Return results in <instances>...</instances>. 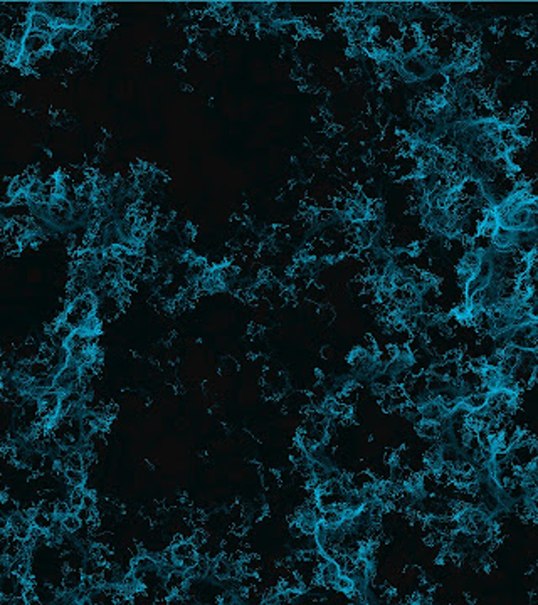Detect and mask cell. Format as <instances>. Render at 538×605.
Wrapping results in <instances>:
<instances>
[{"label":"cell","mask_w":538,"mask_h":605,"mask_svg":"<svg viewBox=\"0 0 538 605\" xmlns=\"http://www.w3.org/2000/svg\"><path fill=\"white\" fill-rule=\"evenodd\" d=\"M51 37L44 34H39V32L34 31H29L25 39L22 40V57H27V59H34V57H39L41 54L46 52L47 49L51 47L49 44Z\"/></svg>","instance_id":"1"},{"label":"cell","mask_w":538,"mask_h":605,"mask_svg":"<svg viewBox=\"0 0 538 605\" xmlns=\"http://www.w3.org/2000/svg\"><path fill=\"white\" fill-rule=\"evenodd\" d=\"M417 432H419L420 435H422V437H426V439H435V437H439V425H437V422H431V420H426V419H422L420 420L419 424H417Z\"/></svg>","instance_id":"2"},{"label":"cell","mask_w":538,"mask_h":605,"mask_svg":"<svg viewBox=\"0 0 538 605\" xmlns=\"http://www.w3.org/2000/svg\"><path fill=\"white\" fill-rule=\"evenodd\" d=\"M83 577H84V575L81 573V571H78V570L68 571V573H66V577H64V588L68 590V592H74V590H78L79 585H81Z\"/></svg>","instance_id":"3"},{"label":"cell","mask_w":538,"mask_h":605,"mask_svg":"<svg viewBox=\"0 0 538 605\" xmlns=\"http://www.w3.org/2000/svg\"><path fill=\"white\" fill-rule=\"evenodd\" d=\"M31 523H32V526L39 528V530L47 531L51 526H52V523H54V516L46 515V513H42V511H39V509H37V513H35V515H34V518L31 519Z\"/></svg>","instance_id":"4"},{"label":"cell","mask_w":538,"mask_h":605,"mask_svg":"<svg viewBox=\"0 0 538 605\" xmlns=\"http://www.w3.org/2000/svg\"><path fill=\"white\" fill-rule=\"evenodd\" d=\"M61 524L64 531L76 533V531H79V528H81V519H79L74 513H68V515L61 518Z\"/></svg>","instance_id":"5"},{"label":"cell","mask_w":538,"mask_h":605,"mask_svg":"<svg viewBox=\"0 0 538 605\" xmlns=\"http://www.w3.org/2000/svg\"><path fill=\"white\" fill-rule=\"evenodd\" d=\"M83 498H84V491L81 486H76L74 489L71 491L69 494V508H71V513H76V509L81 508L83 506Z\"/></svg>","instance_id":"6"},{"label":"cell","mask_w":538,"mask_h":605,"mask_svg":"<svg viewBox=\"0 0 538 605\" xmlns=\"http://www.w3.org/2000/svg\"><path fill=\"white\" fill-rule=\"evenodd\" d=\"M230 565H232V563H230L229 560L219 558L217 562H215V565H214V575L217 578H221V580H224V578H229Z\"/></svg>","instance_id":"7"},{"label":"cell","mask_w":538,"mask_h":605,"mask_svg":"<svg viewBox=\"0 0 538 605\" xmlns=\"http://www.w3.org/2000/svg\"><path fill=\"white\" fill-rule=\"evenodd\" d=\"M64 464H66V469L69 467V469H78V471H83L84 464H83L81 452H78V450H72V452H69L68 457H66V461H64Z\"/></svg>","instance_id":"8"},{"label":"cell","mask_w":538,"mask_h":605,"mask_svg":"<svg viewBox=\"0 0 538 605\" xmlns=\"http://www.w3.org/2000/svg\"><path fill=\"white\" fill-rule=\"evenodd\" d=\"M64 476H66V479H68V483L71 484L72 487H76V486H83L84 484V472L83 471H78V469H66L64 471Z\"/></svg>","instance_id":"9"},{"label":"cell","mask_w":538,"mask_h":605,"mask_svg":"<svg viewBox=\"0 0 538 605\" xmlns=\"http://www.w3.org/2000/svg\"><path fill=\"white\" fill-rule=\"evenodd\" d=\"M93 513H94V509H89V508H86V506H81V508L76 509L74 515L78 516V518L81 519V523H83V521H89V519L93 518Z\"/></svg>","instance_id":"10"},{"label":"cell","mask_w":538,"mask_h":605,"mask_svg":"<svg viewBox=\"0 0 538 605\" xmlns=\"http://www.w3.org/2000/svg\"><path fill=\"white\" fill-rule=\"evenodd\" d=\"M68 513H71L69 503H64V501H59V503H56V515H54V516H57V518L61 519L62 516H66Z\"/></svg>","instance_id":"11"},{"label":"cell","mask_w":538,"mask_h":605,"mask_svg":"<svg viewBox=\"0 0 538 605\" xmlns=\"http://www.w3.org/2000/svg\"><path fill=\"white\" fill-rule=\"evenodd\" d=\"M94 498L91 496L89 493H84V498H83V506H86V508H89V509H94Z\"/></svg>","instance_id":"12"}]
</instances>
